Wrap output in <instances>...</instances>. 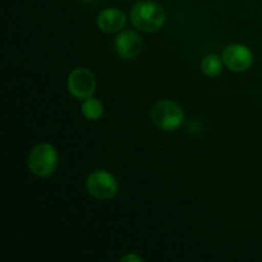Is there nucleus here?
<instances>
[{
  "mask_svg": "<svg viewBox=\"0 0 262 262\" xmlns=\"http://www.w3.org/2000/svg\"><path fill=\"white\" fill-rule=\"evenodd\" d=\"M82 114L87 118L89 120H97L102 117L104 114V105L99 99L95 97H89V99L83 100L82 104Z\"/></svg>",
  "mask_w": 262,
  "mask_h": 262,
  "instance_id": "9",
  "label": "nucleus"
},
{
  "mask_svg": "<svg viewBox=\"0 0 262 262\" xmlns=\"http://www.w3.org/2000/svg\"><path fill=\"white\" fill-rule=\"evenodd\" d=\"M142 50V40L135 31H124L115 40V51L125 60L135 59Z\"/></svg>",
  "mask_w": 262,
  "mask_h": 262,
  "instance_id": "7",
  "label": "nucleus"
},
{
  "mask_svg": "<svg viewBox=\"0 0 262 262\" xmlns=\"http://www.w3.org/2000/svg\"><path fill=\"white\" fill-rule=\"evenodd\" d=\"M127 18L120 9L107 8L104 9L97 17V27L105 33H115L125 26Z\"/></svg>",
  "mask_w": 262,
  "mask_h": 262,
  "instance_id": "8",
  "label": "nucleus"
},
{
  "mask_svg": "<svg viewBox=\"0 0 262 262\" xmlns=\"http://www.w3.org/2000/svg\"><path fill=\"white\" fill-rule=\"evenodd\" d=\"M225 67L233 72H245L252 66L253 54L247 46L241 43L229 45L222 55Z\"/></svg>",
  "mask_w": 262,
  "mask_h": 262,
  "instance_id": "6",
  "label": "nucleus"
},
{
  "mask_svg": "<svg viewBox=\"0 0 262 262\" xmlns=\"http://www.w3.org/2000/svg\"><path fill=\"white\" fill-rule=\"evenodd\" d=\"M87 191L97 200H109L118 192V182L113 174L105 170H95L86 182Z\"/></svg>",
  "mask_w": 262,
  "mask_h": 262,
  "instance_id": "4",
  "label": "nucleus"
},
{
  "mask_svg": "<svg viewBox=\"0 0 262 262\" xmlns=\"http://www.w3.org/2000/svg\"><path fill=\"white\" fill-rule=\"evenodd\" d=\"M58 166V152L50 143H38L28 156V168L31 173L40 178H46L55 171Z\"/></svg>",
  "mask_w": 262,
  "mask_h": 262,
  "instance_id": "3",
  "label": "nucleus"
},
{
  "mask_svg": "<svg viewBox=\"0 0 262 262\" xmlns=\"http://www.w3.org/2000/svg\"><path fill=\"white\" fill-rule=\"evenodd\" d=\"M154 125L164 130H176L183 124L184 113L181 105L170 100L156 102L150 113Z\"/></svg>",
  "mask_w": 262,
  "mask_h": 262,
  "instance_id": "2",
  "label": "nucleus"
},
{
  "mask_svg": "<svg viewBox=\"0 0 262 262\" xmlns=\"http://www.w3.org/2000/svg\"><path fill=\"white\" fill-rule=\"evenodd\" d=\"M96 89V79L94 73L86 68H77L69 74L68 90L73 97L86 100L94 95Z\"/></svg>",
  "mask_w": 262,
  "mask_h": 262,
  "instance_id": "5",
  "label": "nucleus"
},
{
  "mask_svg": "<svg viewBox=\"0 0 262 262\" xmlns=\"http://www.w3.org/2000/svg\"><path fill=\"white\" fill-rule=\"evenodd\" d=\"M122 261L124 262H128V261H137V262H141V257H138L137 255H133V253H129V255L124 256V257H122Z\"/></svg>",
  "mask_w": 262,
  "mask_h": 262,
  "instance_id": "11",
  "label": "nucleus"
},
{
  "mask_svg": "<svg viewBox=\"0 0 262 262\" xmlns=\"http://www.w3.org/2000/svg\"><path fill=\"white\" fill-rule=\"evenodd\" d=\"M165 12L163 8L151 0L136 3L130 10V20L136 28L145 32H155L165 23Z\"/></svg>",
  "mask_w": 262,
  "mask_h": 262,
  "instance_id": "1",
  "label": "nucleus"
},
{
  "mask_svg": "<svg viewBox=\"0 0 262 262\" xmlns=\"http://www.w3.org/2000/svg\"><path fill=\"white\" fill-rule=\"evenodd\" d=\"M223 59H220L217 55H214V54H210L206 58L202 60L201 69L207 77H217L223 71Z\"/></svg>",
  "mask_w": 262,
  "mask_h": 262,
  "instance_id": "10",
  "label": "nucleus"
}]
</instances>
